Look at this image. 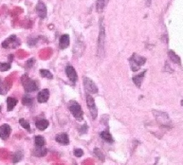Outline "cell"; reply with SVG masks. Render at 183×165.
Listing matches in <instances>:
<instances>
[{"label": "cell", "mask_w": 183, "mask_h": 165, "mask_svg": "<svg viewBox=\"0 0 183 165\" xmlns=\"http://www.w3.org/2000/svg\"><path fill=\"white\" fill-rule=\"evenodd\" d=\"M49 125V122L48 120H46V119H40V120H37L35 122V126L38 130L40 131H44L46 130Z\"/></svg>", "instance_id": "2e32d148"}, {"label": "cell", "mask_w": 183, "mask_h": 165, "mask_svg": "<svg viewBox=\"0 0 183 165\" xmlns=\"http://www.w3.org/2000/svg\"><path fill=\"white\" fill-rule=\"evenodd\" d=\"M87 107L90 111L91 117H92L93 120H95V119L97 118V115H98V110L96 107L94 99L90 94H87Z\"/></svg>", "instance_id": "ba28073f"}, {"label": "cell", "mask_w": 183, "mask_h": 165, "mask_svg": "<svg viewBox=\"0 0 183 165\" xmlns=\"http://www.w3.org/2000/svg\"><path fill=\"white\" fill-rule=\"evenodd\" d=\"M21 44V41L15 36V35H11L9 38L2 43V48L4 49H16L19 47Z\"/></svg>", "instance_id": "52a82bcc"}, {"label": "cell", "mask_w": 183, "mask_h": 165, "mask_svg": "<svg viewBox=\"0 0 183 165\" xmlns=\"http://www.w3.org/2000/svg\"><path fill=\"white\" fill-rule=\"evenodd\" d=\"M19 124L21 125V126L23 127V128H25L26 130H28L29 132L30 131V123H29V122H27L25 120V119H20L19 120Z\"/></svg>", "instance_id": "484cf974"}, {"label": "cell", "mask_w": 183, "mask_h": 165, "mask_svg": "<svg viewBox=\"0 0 183 165\" xmlns=\"http://www.w3.org/2000/svg\"><path fill=\"white\" fill-rule=\"evenodd\" d=\"M34 143H35V146L38 147H42L46 145V140L45 138L42 136H36L34 138Z\"/></svg>", "instance_id": "603a6c76"}, {"label": "cell", "mask_w": 183, "mask_h": 165, "mask_svg": "<svg viewBox=\"0 0 183 165\" xmlns=\"http://www.w3.org/2000/svg\"><path fill=\"white\" fill-rule=\"evenodd\" d=\"M11 68V63H0V71H8Z\"/></svg>", "instance_id": "83f0119b"}, {"label": "cell", "mask_w": 183, "mask_h": 165, "mask_svg": "<svg viewBox=\"0 0 183 165\" xmlns=\"http://www.w3.org/2000/svg\"><path fill=\"white\" fill-rule=\"evenodd\" d=\"M55 141L61 145H68L69 144V138L67 133H60L56 135Z\"/></svg>", "instance_id": "4fadbf2b"}, {"label": "cell", "mask_w": 183, "mask_h": 165, "mask_svg": "<svg viewBox=\"0 0 183 165\" xmlns=\"http://www.w3.org/2000/svg\"><path fill=\"white\" fill-rule=\"evenodd\" d=\"M18 100L15 98L12 97H8L7 98V110L8 111H11L14 110V108L15 107V105L17 104Z\"/></svg>", "instance_id": "44dd1931"}, {"label": "cell", "mask_w": 183, "mask_h": 165, "mask_svg": "<svg viewBox=\"0 0 183 165\" xmlns=\"http://www.w3.org/2000/svg\"><path fill=\"white\" fill-rule=\"evenodd\" d=\"M151 2H152V0H146V5L150 6V5H151Z\"/></svg>", "instance_id": "836d02e7"}, {"label": "cell", "mask_w": 183, "mask_h": 165, "mask_svg": "<svg viewBox=\"0 0 183 165\" xmlns=\"http://www.w3.org/2000/svg\"><path fill=\"white\" fill-rule=\"evenodd\" d=\"M153 114L156 119V122H158L159 124L163 125V126H171V121H170V118L167 115V113L162 111H153Z\"/></svg>", "instance_id": "5b68a950"}, {"label": "cell", "mask_w": 183, "mask_h": 165, "mask_svg": "<svg viewBox=\"0 0 183 165\" xmlns=\"http://www.w3.org/2000/svg\"><path fill=\"white\" fill-rule=\"evenodd\" d=\"M109 2V0H97L96 2V11L99 14H102V12L104 11V9L106 8V6Z\"/></svg>", "instance_id": "ac0fdd59"}, {"label": "cell", "mask_w": 183, "mask_h": 165, "mask_svg": "<svg viewBox=\"0 0 183 165\" xmlns=\"http://www.w3.org/2000/svg\"><path fill=\"white\" fill-rule=\"evenodd\" d=\"M84 82V87L86 89L87 94H97L98 93V87L97 85L95 84V83L91 80L90 78L88 77H84L83 79Z\"/></svg>", "instance_id": "8992f818"}, {"label": "cell", "mask_w": 183, "mask_h": 165, "mask_svg": "<svg viewBox=\"0 0 183 165\" xmlns=\"http://www.w3.org/2000/svg\"><path fill=\"white\" fill-rule=\"evenodd\" d=\"M0 110H1V108H0Z\"/></svg>", "instance_id": "e575fe53"}, {"label": "cell", "mask_w": 183, "mask_h": 165, "mask_svg": "<svg viewBox=\"0 0 183 165\" xmlns=\"http://www.w3.org/2000/svg\"><path fill=\"white\" fill-rule=\"evenodd\" d=\"M129 65H130V68L133 72L138 71L141 65H143L146 63V58L139 55L138 53H133L131 55V57L129 58Z\"/></svg>", "instance_id": "7a4b0ae2"}, {"label": "cell", "mask_w": 183, "mask_h": 165, "mask_svg": "<svg viewBox=\"0 0 183 165\" xmlns=\"http://www.w3.org/2000/svg\"><path fill=\"white\" fill-rule=\"evenodd\" d=\"M47 153H48V149L45 146H42V147L35 146V148L32 150V155L35 157H42L46 156Z\"/></svg>", "instance_id": "e0dca14e"}, {"label": "cell", "mask_w": 183, "mask_h": 165, "mask_svg": "<svg viewBox=\"0 0 183 165\" xmlns=\"http://www.w3.org/2000/svg\"><path fill=\"white\" fill-rule=\"evenodd\" d=\"M21 83L23 84V87L25 88V91L27 93H31L38 90V83L34 80H32L27 75H24L21 79Z\"/></svg>", "instance_id": "3957f363"}, {"label": "cell", "mask_w": 183, "mask_h": 165, "mask_svg": "<svg viewBox=\"0 0 183 165\" xmlns=\"http://www.w3.org/2000/svg\"><path fill=\"white\" fill-rule=\"evenodd\" d=\"M34 63H35V60H34V58H30V59H29V60L26 62V68H31L32 67H33V65H34Z\"/></svg>", "instance_id": "f546056e"}, {"label": "cell", "mask_w": 183, "mask_h": 165, "mask_svg": "<svg viewBox=\"0 0 183 165\" xmlns=\"http://www.w3.org/2000/svg\"><path fill=\"white\" fill-rule=\"evenodd\" d=\"M94 154H95V156L99 158V160H101V161H104V155H103V153L101 151V149H99V148H94Z\"/></svg>", "instance_id": "d4e9b609"}, {"label": "cell", "mask_w": 183, "mask_h": 165, "mask_svg": "<svg viewBox=\"0 0 183 165\" xmlns=\"http://www.w3.org/2000/svg\"><path fill=\"white\" fill-rule=\"evenodd\" d=\"M22 103L26 106H31L33 104V98L30 97V95H24L22 99Z\"/></svg>", "instance_id": "7402d4cb"}, {"label": "cell", "mask_w": 183, "mask_h": 165, "mask_svg": "<svg viewBox=\"0 0 183 165\" xmlns=\"http://www.w3.org/2000/svg\"><path fill=\"white\" fill-rule=\"evenodd\" d=\"M22 158H23V153L21 151H17L12 155V158H11L12 163H17L20 161Z\"/></svg>", "instance_id": "cb8c5ba5"}, {"label": "cell", "mask_w": 183, "mask_h": 165, "mask_svg": "<svg viewBox=\"0 0 183 165\" xmlns=\"http://www.w3.org/2000/svg\"><path fill=\"white\" fill-rule=\"evenodd\" d=\"M100 136H101V138H103L104 141H106V142H108V143L114 142V138H113L112 135L110 134V132H109L108 130H104V131L101 132Z\"/></svg>", "instance_id": "d6986e66"}, {"label": "cell", "mask_w": 183, "mask_h": 165, "mask_svg": "<svg viewBox=\"0 0 183 165\" xmlns=\"http://www.w3.org/2000/svg\"><path fill=\"white\" fill-rule=\"evenodd\" d=\"M87 129H88L87 125V124H84V126H81V128L79 129V131H80L81 134H86L87 132Z\"/></svg>", "instance_id": "d6a6232c"}, {"label": "cell", "mask_w": 183, "mask_h": 165, "mask_svg": "<svg viewBox=\"0 0 183 165\" xmlns=\"http://www.w3.org/2000/svg\"><path fill=\"white\" fill-rule=\"evenodd\" d=\"M40 74L42 77L47 78V79H52L53 78V75L51 74V72L48 69H40Z\"/></svg>", "instance_id": "4316f807"}, {"label": "cell", "mask_w": 183, "mask_h": 165, "mask_svg": "<svg viewBox=\"0 0 183 165\" xmlns=\"http://www.w3.org/2000/svg\"><path fill=\"white\" fill-rule=\"evenodd\" d=\"M168 56H169L170 59H171V61H172L173 63H175V64H176V65H180V67H181L180 57H179L178 55H176L175 51L169 50V51H168Z\"/></svg>", "instance_id": "ffe728a7"}, {"label": "cell", "mask_w": 183, "mask_h": 165, "mask_svg": "<svg viewBox=\"0 0 183 165\" xmlns=\"http://www.w3.org/2000/svg\"><path fill=\"white\" fill-rule=\"evenodd\" d=\"M49 98V89L45 88L37 94V102L40 103H47Z\"/></svg>", "instance_id": "7c38bea8"}, {"label": "cell", "mask_w": 183, "mask_h": 165, "mask_svg": "<svg viewBox=\"0 0 183 165\" xmlns=\"http://www.w3.org/2000/svg\"><path fill=\"white\" fill-rule=\"evenodd\" d=\"M70 43V39H69V35L68 34H63L60 37V41H59V48L61 49H67Z\"/></svg>", "instance_id": "9a60e30c"}, {"label": "cell", "mask_w": 183, "mask_h": 165, "mask_svg": "<svg viewBox=\"0 0 183 165\" xmlns=\"http://www.w3.org/2000/svg\"><path fill=\"white\" fill-rule=\"evenodd\" d=\"M65 71H66V74H67L68 78L69 79L71 82H72V83L77 82L78 75H77V72H76V70L74 69V68L72 67V65H68L66 67V68H65Z\"/></svg>", "instance_id": "30bf717a"}, {"label": "cell", "mask_w": 183, "mask_h": 165, "mask_svg": "<svg viewBox=\"0 0 183 165\" xmlns=\"http://www.w3.org/2000/svg\"><path fill=\"white\" fill-rule=\"evenodd\" d=\"M35 11H36L37 15L41 19H45L47 17V14H48L47 6L45 5V3L43 1H38L36 7H35Z\"/></svg>", "instance_id": "9c48e42d"}, {"label": "cell", "mask_w": 183, "mask_h": 165, "mask_svg": "<svg viewBox=\"0 0 183 165\" xmlns=\"http://www.w3.org/2000/svg\"><path fill=\"white\" fill-rule=\"evenodd\" d=\"M146 72H147V70H143L142 72H140V74H137V75L133 76L132 81H133V83L135 84V85H136L137 87H139V88L140 87V85L142 84V81H143V78H144Z\"/></svg>", "instance_id": "5bb4252c"}, {"label": "cell", "mask_w": 183, "mask_h": 165, "mask_svg": "<svg viewBox=\"0 0 183 165\" xmlns=\"http://www.w3.org/2000/svg\"><path fill=\"white\" fill-rule=\"evenodd\" d=\"M68 109L71 112V114L73 115L74 118H76L77 120H83V116H84V112L83 109L81 107L80 103L76 102V101H69L68 102Z\"/></svg>", "instance_id": "277c9868"}, {"label": "cell", "mask_w": 183, "mask_h": 165, "mask_svg": "<svg viewBox=\"0 0 183 165\" xmlns=\"http://www.w3.org/2000/svg\"><path fill=\"white\" fill-rule=\"evenodd\" d=\"M11 133V128L9 124L5 123L0 126V138H2L3 141L7 140L10 137Z\"/></svg>", "instance_id": "8fae6325"}, {"label": "cell", "mask_w": 183, "mask_h": 165, "mask_svg": "<svg viewBox=\"0 0 183 165\" xmlns=\"http://www.w3.org/2000/svg\"><path fill=\"white\" fill-rule=\"evenodd\" d=\"M7 92H8V89H7V87H6L5 83L0 80V94L4 95L7 93Z\"/></svg>", "instance_id": "f1b7e54d"}, {"label": "cell", "mask_w": 183, "mask_h": 165, "mask_svg": "<svg viewBox=\"0 0 183 165\" xmlns=\"http://www.w3.org/2000/svg\"><path fill=\"white\" fill-rule=\"evenodd\" d=\"M74 156L77 157H81L82 156H84V151L83 149H80V148H77L74 150Z\"/></svg>", "instance_id": "4dcf8cb0"}, {"label": "cell", "mask_w": 183, "mask_h": 165, "mask_svg": "<svg viewBox=\"0 0 183 165\" xmlns=\"http://www.w3.org/2000/svg\"><path fill=\"white\" fill-rule=\"evenodd\" d=\"M37 40H38V38L30 37V38L28 39V45H30V46H34V45L37 44Z\"/></svg>", "instance_id": "1f68e13d"}, {"label": "cell", "mask_w": 183, "mask_h": 165, "mask_svg": "<svg viewBox=\"0 0 183 165\" xmlns=\"http://www.w3.org/2000/svg\"><path fill=\"white\" fill-rule=\"evenodd\" d=\"M104 45H106V28H104L103 17L99 21V37H98V52L97 55L102 58L104 54Z\"/></svg>", "instance_id": "6da1fadb"}]
</instances>
